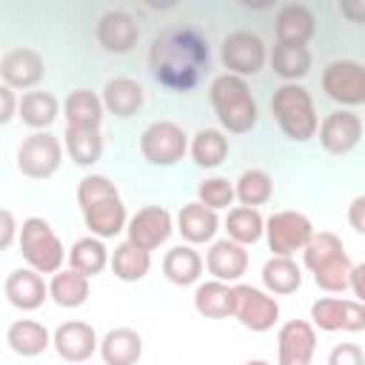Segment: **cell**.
<instances>
[{"label":"cell","instance_id":"cell-1","mask_svg":"<svg viewBox=\"0 0 365 365\" xmlns=\"http://www.w3.org/2000/svg\"><path fill=\"white\" fill-rule=\"evenodd\" d=\"M148 63L163 86L185 91L200 80L202 68H208V46L194 29H165L154 37Z\"/></svg>","mask_w":365,"mask_h":365},{"label":"cell","instance_id":"cell-2","mask_svg":"<svg viewBox=\"0 0 365 365\" xmlns=\"http://www.w3.org/2000/svg\"><path fill=\"white\" fill-rule=\"evenodd\" d=\"M77 205H80L86 228L91 231V237H100V240L117 237L120 231H125V225L131 220L125 214V202H123L117 185L106 174H88L80 180Z\"/></svg>","mask_w":365,"mask_h":365},{"label":"cell","instance_id":"cell-3","mask_svg":"<svg viewBox=\"0 0 365 365\" xmlns=\"http://www.w3.org/2000/svg\"><path fill=\"white\" fill-rule=\"evenodd\" d=\"M208 100L214 106V114L222 131L228 134H248L259 120V108L245 77H237L228 71L214 77L208 86Z\"/></svg>","mask_w":365,"mask_h":365},{"label":"cell","instance_id":"cell-4","mask_svg":"<svg viewBox=\"0 0 365 365\" xmlns=\"http://www.w3.org/2000/svg\"><path fill=\"white\" fill-rule=\"evenodd\" d=\"M302 262L314 274V282L319 291L342 294L345 288H351L354 262L348 259L345 245L334 231H317L302 251Z\"/></svg>","mask_w":365,"mask_h":365},{"label":"cell","instance_id":"cell-5","mask_svg":"<svg viewBox=\"0 0 365 365\" xmlns=\"http://www.w3.org/2000/svg\"><path fill=\"white\" fill-rule=\"evenodd\" d=\"M271 114L279 131L294 143H308L319 131V117L305 86L282 83L271 97Z\"/></svg>","mask_w":365,"mask_h":365},{"label":"cell","instance_id":"cell-6","mask_svg":"<svg viewBox=\"0 0 365 365\" xmlns=\"http://www.w3.org/2000/svg\"><path fill=\"white\" fill-rule=\"evenodd\" d=\"M17 240H20V254H23L29 268H34L37 274L63 271L66 248H63V240L57 237V231L51 228L48 220H43V217L23 220Z\"/></svg>","mask_w":365,"mask_h":365},{"label":"cell","instance_id":"cell-7","mask_svg":"<svg viewBox=\"0 0 365 365\" xmlns=\"http://www.w3.org/2000/svg\"><path fill=\"white\" fill-rule=\"evenodd\" d=\"M188 134L171 123V120H157L143 128L140 134V154L151 165H174L188 154Z\"/></svg>","mask_w":365,"mask_h":365},{"label":"cell","instance_id":"cell-8","mask_svg":"<svg viewBox=\"0 0 365 365\" xmlns=\"http://www.w3.org/2000/svg\"><path fill=\"white\" fill-rule=\"evenodd\" d=\"M63 165V143L48 131H34L17 145V168L29 180H48Z\"/></svg>","mask_w":365,"mask_h":365},{"label":"cell","instance_id":"cell-9","mask_svg":"<svg viewBox=\"0 0 365 365\" xmlns=\"http://www.w3.org/2000/svg\"><path fill=\"white\" fill-rule=\"evenodd\" d=\"M314 234L317 231L302 211H274L265 220V240L274 257H294L297 251H305Z\"/></svg>","mask_w":365,"mask_h":365},{"label":"cell","instance_id":"cell-10","mask_svg":"<svg viewBox=\"0 0 365 365\" xmlns=\"http://www.w3.org/2000/svg\"><path fill=\"white\" fill-rule=\"evenodd\" d=\"M322 91L342 108L365 103V66L356 60H334L322 68Z\"/></svg>","mask_w":365,"mask_h":365},{"label":"cell","instance_id":"cell-11","mask_svg":"<svg viewBox=\"0 0 365 365\" xmlns=\"http://www.w3.org/2000/svg\"><path fill=\"white\" fill-rule=\"evenodd\" d=\"M222 66L228 68V74H237V77H254L265 68L268 63V48L262 43L259 34L254 31H231L225 40H222Z\"/></svg>","mask_w":365,"mask_h":365},{"label":"cell","instance_id":"cell-12","mask_svg":"<svg viewBox=\"0 0 365 365\" xmlns=\"http://www.w3.org/2000/svg\"><path fill=\"white\" fill-rule=\"evenodd\" d=\"M311 325L334 334V331H365V305L356 299H339V297H319L311 305Z\"/></svg>","mask_w":365,"mask_h":365},{"label":"cell","instance_id":"cell-13","mask_svg":"<svg viewBox=\"0 0 365 365\" xmlns=\"http://www.w3.org/2000/svg\"><path fill=\"white\" fill-rule=\"evenodd\" d=\"M234 294H237L234 317L240 319L242 328H248L254 334H262V331H271L277 325L279 302L274 299V294H268L262 288H254V285H234Z\"/></svg>","mask_w":365,"mask_h":365},{"label":"cell","instance_id":"cell-14","mask_svg":"<svg viewBox=\"0 0 365 365\" xmlns=\"http://www.w3.org/2000/svg\"><path fill=\"white\" fill-rule=\"evenodd\" d=\"M171 231H174L171 211L163 208V205H145V208H140L128 220V225H125V234L128 237L125 240L134 242L143 251H157L163 242H168Z\"/></svg>","mask_w":365,"mask_h":365},{"label":"cell","instance_id":"cell-15","mask_svg":"<svg viewBox=\"0 0 365 365\" xmlns=\"http://www.w3.org/2000/svg\"><path fill=\"white\" fill-rule=\"evenodd\" d=\"M359 140H362V120L351 108H336L319 123V145L334 157L354 151Z\"/></svg>","mask_w":365,"mask_h":365},{"label":"cell","instance_id":"cell-16","mask_svg":"<svg viewBox=\"0 0 365 365\" xmlns=\"http://www.w3.org/2000/svg\"><path fill=\"white\" fill-rule=\"evenodd\" d=\"M317 328L308 319H288L277 334V365H311Z\"/></svg>","mask_w":365,"mask_h":365},{"label":"cell","instance_id":"cell-17","mask_svg":"<svg viewBox=\"0 0 365 365\" xmlns=\"http://www.w3.org/2000/svg\"><path fill=\"white\" fill-rule=\"evenodd\" d=\"M43 74H46V63H43V57H40V51H34V48H26V46H20V48H9L6 54H3V60H0V77H3V86H9V88H23V91H34V86L43 80Z\"/></svg>","mask_w":365,"mask_h":365},{"label":"cell","instance_id":"cell-18","mask_svg":"<svg viewBox=\"0 0 365 365\" xmlns=\"http://www.w3.org/2000/svg\"><path fill=\"white\" fill-rule=\"evenodd\" d=\"M54 351L66 362H74V365L86 362V359H91L94 351H100L97 331L88 322L68 319V322L57 325V331H54Z\"/></svg>","mask_w":365,"mask_h":365},{"label":"cell","instance_id":"cell-19","mask_svg":"<svg viewBox=\"0 0 365 365\" xmlns=\"http://www.w3.org/2000/svg\"><path fill=\"white\" fill-rule=\"evenodd\" d=\"M137 20L123 9H111L97 20V40L111 54H128L137 46Z\"/></svg>","mask_w":365,"mask_h":365},{"label":"cell","instance_id":"cell-20","mask_svg":"<svg viewBox=\"0 0 365 365\" xmlns=\"http://www.w3.org/2000/svg\"><path fill=\"white\" fill-rule=\"evenodd\" d=\"M205 268L214 279L231 285V282L242 279V274L248 271V251H245V245H240L228 237L217 240V242H211V248L205 254Z\"/></svg>","mask_w":365,"mask_h":365},{"label":"cell","instance_id":"cell-21","mask_svg":"<svg viewBox=\"0 0 365 365\" xmlns=\"http://www.w3.org/2000/svg\"><path fill=\"white\" fill-rule=\"evenodd\" d=\"M274 31L279 46H308V40L317 34V17L308 6L288 3L277 11Z\"/></svg>","mask_w":365,"mask_h":365},{"label":"cell","instance_id":"cell-22","mask_svg":"<svg viewBox=\"0 0 365 365\" xmlns=\"http://www.w3.org/2000/svg\"><path fill=\"white\" fill-rule=\"evenodd\" d=\"M3 294L14 308L37 311L46 302L48 288L43 282V274H37L34 268H14L3 282Z\"/></svg>","mask_w":365,"mask_h":365},{"label":"cell","instance_id":"cell-23","mask_svg":"<svg viewBox=\"0 0 365 365\" xmlns=\"http://www.w3.org/2000/svg\"><path fill=\"white\" fill-rule=\"evenodd\" d=\"M177 231L188 245H202V242H211L214 234L220 231V217H217V211H211V208H205L202 202L194 200V202L180 208Z\"/></svg>","mask_w":365,"mask_h":365},{"label":"cell","instance_id":"cell-24","mask_svg":"<svg viewBox=\"0 0 365 365\" xmlns=\"http://www.w3.org/2000/svg\"><path fill=\"white\" fill-rule=\"evenodd\" d=\"M194 311L205 319H228L237 311V294L234 285L220 282V279H208L200 282L194 291Z\"/></svg>","mask_w":365,"mask_h":365},{"label":"cell","instance_id":"cell-25","mask_svg":"<svg viewBox=\"0 0 365 365\" xmlns=\"http://www.w3.org/2000/svg\"><path fill=\"white\" fill-rule=\"evenodd\" d=\"M100 97H103L106 111L114 114V117H120V120L134 117L143 108V103H145L143 86L137 80H131V77H114V80H108L103 86V94Z\"/></svg>","mask_w":365,"mask_h":365},{"label":"cell","instance_id":"cell-26","mask_svg":"<svg viewBox=\"0 0 365 365\" xmlns=\"http://www.w3.org/2000/svg\"><path fill=\"white\" fill-rule=\"evenodd\" d=\"M6 342L17 356H40L48 345H54V334H48V328L37 319H14L6 328Z\"/></svg>","mask_w":365,"mask_h":365},{"label":"cell","instance_id":"cell-27","mask_svg":"<svg viewBox=\"0 0 365 365\" xmlns=\"http://www.w3.org/2000/svg\"><path fill=\"white\" fill-rule=\"evenodd\" d=\"M63 114H66V128H100L106 106L100 94L88 88H74L63 103Z\"/></svg>","mask_w":365,"mask_h":365},{"label":"cell","instance_id":"cell-28","mask_svg":"<svg viewBox=\"0 0 365 365\" xmlns=\"http://www.w3.org/2000/svg\"><path fill=\"white\" fill-rule=\"evenodd\" d=\"M100 356L106 365H137L143 356V336L134 328H111L100 339Z\"/></svg>","mask_w":365,"mask_h":365},{"label":"cell","instance_id":"cell-29","mask_svg":"<svg viewBox=\"0 0 365 365\" xmlns=\"http://www.w3.org/2000/svg\"><path fill=\"white\" fill-rule=\"evenodd\" d=\"M163 274H165V279L171 285H180V288L194 285L202 277V257L188 242L185 245H174L163 257Z\"/></svg>","mask_w":365,"mask_h":365},{"label":"cell","instance_id":"cell-30","mask_svg":"<svg viewBox=\"0 0 365 365\" xmlns=\"http://www.w3.org/2000/svg\"><path fill=\"white\" fill-rule=\"evenodd\" d=\"M106 265H111V254L103 245L100 237H80L71 248H68V268L80 271L83 277H97L106 271Z\"/></svg>","mask_w":365,"mask_h":365},{"label":"cell","instance_id":"cell-31","mask_svg":"<svg viewBox=\"0 0 365 365\" xmlns=\"http://www.w3.org/2000/svg\"><path fill=\"white\" fill-rule=\"evenodd\" d=\"M57 114H60V103H57V97H54L51 91L34 88V91H26V94L20 97V111H17V117L23 120V125H29V128H34V131H46V128L57 120Z\"/></svg>","mask_w":365,"mask_h":365},{"label":"cell","instance_id":"cell-32","mask_svg":"<svg viewBox=\"0 0 365 365\" xmlns=\"http://www.w3.org/2000/svg\"><path fill=\"white\" fill-rule=\"evenodd\" d=\"M88 294H91V282H88V277H83L80 271L63 268V271L51 274L48 297H51L60 308H80V305H86Z\"/></svg>","mask_w":365,"mask_h":365},{"label":"cell","instance_id":"cell-33","mask_svg":"<svg viewBox=\"0 0 365 365\" xmlns=\"http://www.w3.org/2000/svg\"><path fill=\"white\" fill-rule=\"evenodd\" d=\"M111 271L123 282H140L151 271V251H143L134 242L123 240L111 254Z\"/></svg>","mask_w":365,"mask_h":365},{"label":"cell","instance_id":"cell-34","mask_svg":"<svg viewBox=\"0 0 365 365\" xmlns=\"http://www.w3.org/2000/svg\"><path fill=\"white\" fill-rule=\"evenodd\" d=\"M259 277H262L265 291L274 294V297L294 294L302 285V271H299V265L291 257H271L262 265V274Z\"/></svg>","mask_w":365,"mask_h":365},{"label":"cell","instance_id":"cell-35","mask_svg":"<svg viewBox=\"0 0 365 365\" xmlns=\"http://www.w3.org/2000/svg\"><path fill=\"white\" fill-rule=\"evenodd\" d=\"M225 231H228V240L240 245H254L265 237V217L259 214V208L237 205L225 217Z\"/></svg>","mask_w":365,"mask_h":365},{"label":"cell","instance_id":"cell-36","mask_svg":"<svg viewBox=\"0 0 365 365\" xmlns=\"http://www.w3.org/2000/svg\"><path fill=\"white\" fill-rule=\"evenodd\" d=\"M191 160L200 168H217L228 157V137L220 128H200L188 145Z\"/></svg>","mask_w":365,"mask_h":365},{"label":"cell","instance_id":"cell-37","mask_svg":"<svg viewBox=\"0 0 365 365\" xmlns=\"http://www.w3.org/2000/svg\"><path fill=\"white\" fill-rule=\"evenodd\" d=\"M271 68L277 77H282L285 83H297L311 71V51L308 46H274L271 51Z\"/></svg>","mask_w":365,"mask_h":365},{"label":"cell","instance_id":"cell-38","mask_svg":"<svg viewBox=\"0 0 365 365\" xmlns=\"http://www.w3.org/2000/svg\"><path fill=\"white\" fill-rule=\"evenodd\" d=\"M66 151L74 165H94L103 157L100 128H66Z\"/></svg>","mask_w":365,"mask_h":365},{"label":"cell","instance_id":"cell-39","mask_svg":"<svg viewBox=\"0 0 365 365\" xmlns=\"http://www.w3.org/2000/svg\"><path fill=\"white\" fill-rule=\"evenodd\" d=\"M234 191H237V200L240 205H248V208H257V205H265L274 194V180L265 168H248L237 177L234 182Z\"/></svg>","mask_w":365,"mask_h":365},{"label":"cell","instance_id":"cell-40","mask_svg":"<svg viewBox=\"0 0 365 365\" xmlns=\"http://www.w3.org/2000/svg\"><path fill=\"white\" fill-rule=\"evenodd\" d=\"M234 200H237V191H234V182H231L228 177L214 174V177H205V180L197 185V202H202V205L211 208V211H222V208H228Z\"/></svg>","mask_w":365,"mask_h":365},{"label":"cell","instance_id":"cell-41","mask_svg":"<svg viewBox=\"0 0 365 365\" xmlns=\"http://www.w3.org/2000/svg\"><path fill=\"white\" fill-rule=\"evenodd\" d=\"M328 365H365V351L356 342H339L331 348Z\"/></svg>","mask_w":365,"mask_h":365},{"label":"cell","instance_id":"cell-42","mask_svg":"<svg viewBox=\"0 0 365 365\" xmlns=\"http://www.w3.org/2000/svg\"><path fill=\"white\" fill-rule=\"evenodd\" d=\"M20 111V100L14 97V88L0 86V123H11V117Z\"/></svg>","mask_w":365,"mask_h":365},{"label":"cell","instance_id":"cell-43","mask_svg":"<svg viewBox=\"0 0 365 365\" xmlns=\"http://www.w3.org/2000/svg\"><path fill=\"white\" fill-rule=\"evenodd\" d=\"M348 225H351L356 234L365 237V194H359V197H354V200L348 202Z\"/></svg>","mask_w":365,"mask_h":365},{"label":"cell","instance_id":"cell-44","mask_svg":"<svg viewBox=\"0 0 365 365\" xmlns=\"http://www.w3.org/2000/svg\"><path fill=\"white\" fill-rule=\"evenodd\" d=\"M339 14L348 23L362 26L365 23V0H339Z\"/></svg>","mask_w":365,"mask_h":365},{"label":"cell","instance_id":"cell-45","mask_svg":"<svg viewBox=\"0 0 365 365\" xmlns=\"http://www.w3.org/2000/svg\"><path fill=\"white\" fill-rule=\"evenodd\" d=\"M0 220H3V237H0V248H11L14 234H20V225L14 222V214H11L9 208H3Z\"/></svg>","mask_w":365,"mask_h":365},{"label":"cell","instance_id":"cell-46","mask_svg":"<svg viewBox=\"0 0 365 365\" xmlns=\"http://www.w3.org/2000/svg\"><path fill=\"white\" fill-rule=\"evenodd\" d=\"M351 291H354L356 302L365 305V262L354 265V271H351Z\"/></svg>","mask_w":365,"mask_h":365},{"label":"cell","instance_id":"cell-47","mask_svg":"<svg viewBox=\"0 0 365 365\" xmlns=\"http://www.w3.org/2000/svg\"><path fill=\"white\" fill-rule=\"evenodd\" d=\"M245 365H271V362H268V359H248Z\"/></svg>","mask_w":365,"mask_h":365}]
</instances>
